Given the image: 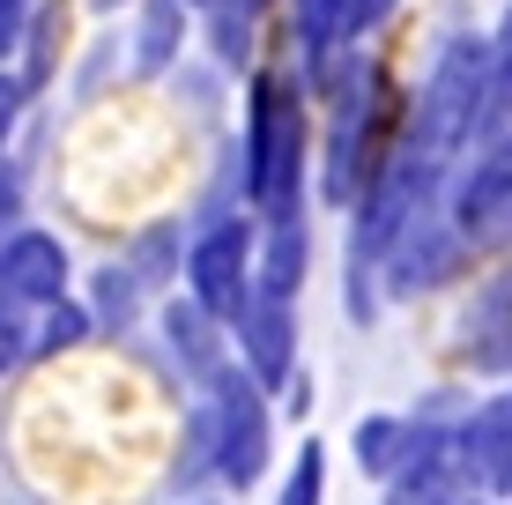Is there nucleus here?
<instances>
[{"label":"nucleus","mask_w":512,"mask_h":505,"mask_svg":"<svg viewBox=\"0 0 512 505\" xmlns=\"http://www.w3.org/2000/svg\"><path fill=\"white\" fill-rule=\"evenodd\" d=\"M312 90L297 67H253L245 75V119H238V194L253 216L312 208Z\"/></svg>","instance_id":"f257e3e1"},{"label":"nucleus","mask_w":512,"mask_h":505,"mask_svg":"<svg viewBox=\"0 0 512 505\" xmlns=\"http://www.w3.org/2000/svg\"><path fill=\"white\" fill-rule=\"evenodd\" d=\"M483 134H498V119H490V38L483 30H453V38H438L431 67H423V90L409 104L401 142H416V149L453 164Z\"/></svg>","instance_id":"f03ea898"},{"label":"nucleus","mask_w":512,"mask_h":505,"mask_svg":"<svg viewBox=\"0 0 512 505\" xmlns=\"http://www.w3.org/2000/svg\"><path fill=\"white\" fill-rule=\"evenodd\" d=\"M208 409V454H216V483L223 491H253L260 476L275 468V394L260 387L245 364L216 372V387L201 394Z\"/></svg>","instance_id":"7ed1b4c3"},{"label":"nucleus","mask_w":512,"mask_h":505,"mask_svg":"<svg viewBox=\"0 0 512 505\" xmlns=\"http://www.w3.org/2000/svg\"><path fill=\"white\" fill-rule=\"evenodd\" d=\"M446 223L468 238L475 260L512 253V127L483 134L468 156H453L446 171Z\"/></svg>","instance_id":"20e7f679"},{"label":"nucleus","mask_w":512,"mask_h":505,"mask_svg":"<svg viewBox=\"0 0 512 505\" xmlns=\"http://www.w3.org/2000/svg\"><path fill=\"white\" fill-rule=\"evenodd\" d=\"M253 268H260V216L253 208H208V223L186 238V298L231 327L253 298Z\"/></svg>","instance_id":"39448f33"},{"label":"nucleus","mask_w":512,"mask_h":505,"mask_svg":"<svg viewBox=\"0 0 512 505\" xmlns=\"http://www.w3.org/2000/svg\"><path fill=\"white\" fill-rule=\"evenodd\" d=\"M468 268H475V253L446 223V201H438L431 216H416L409 231L394 238V253L379 260V290L386 298H438V290H453Z\"/></svg>","instance_id":"423d86ee"},{"label":"nucleus","mask_w":512,"mask_h":505,"mask_svg":"<svg viewBox=\"0 0 512 505\" xmlns=\"http://www.w3.org/2000/svg\"><path fill=\"white\" fill-rule=\"evenodd\" d=\"M453 357H461V372L512 387V253L490 260V275H475V290L461 298Z\"/></svg>","instance_id":"0eeeda50"},{"label":"nucleus","mask_w":512,"mask_h":505,"mask_svg":"<svg viewBox=\"0 0 512 505\" xmlns=\"http://www.w3.org/2000/svg\"><path fill=\"white\" fill-rule=\"evenodd\" d=\"M67 283H75V253H67L60 231H38V223H23V231L0 238V298L23 305V312H45L67 298Z\"/></svg>","instance_id":"6e6552de"},{"label":"nucleus","mask_w":512,"mask_h":505,"mask_svg":"<svg viewBox=\"0 0 512 505\" xmlns=\"http://www.w3.org/2000/svg\"><path fill=\"white\" fill-rule=\"evenodd\" d=\"M231 350H238V364L260 379L268 394H282L305 364H297V305L290 298H268V290H253L245 298V312L231 320Z\"/></svg>","instance_id":"1a4fd4ad"},{"label":"nucleus","mask_w":512,"mask_h":505,"mask_svg":"<svg viewBox=\"0 0 512 505\" xmlns=\"http://www.w3.org/2000/svg\"><path fill=\"white\" fill-rule=\"evenodd\" d=\"M156 335H164V350H171V364H179V379L186 387H216V372H231L238 364V350H231V327L216 320L208 305H193L186 290H171L164 305H156Z\"/></svg>","instance_id":"9d476101"},{"label":"nucleus","mask_w":512,"mask_h":505,"mask_svg":"<svg viewBox=\"0 0 512 505\" xmlns=\"http://www.w3.org/2000/svg\"><path fill=\"white\" fill-rule=\"evenodd\" d=\"M453 446H461V468L483 498H505L512 491V387H490L475 394L453 424Z\"/></svg>","instance_id":"9b49d317"},{"label":"nucleus","mask_w":512,"mask_h":505,"mask_svg":"<svg viewBox=\"0 0 512 505\" xmlns=\"http://www.w3.org/2000/svg\"><path fill=\"white\" fill-rule=\"evenodd\" d=\"M193 0H134V30H127V60L141 82H164L186 67V38H193Z\"/></svg>","instance_id":"f8f14e48"},{"label":"nucleus","mask_w":512,"mask_h":505,"mask_svg":"<svg viewBox=\"0 0 512 505\" xmlns=\"http://www.w3.org/2000/svg\"><path fill=\"white\" fill-rule=\"evenodd\" d=\"M305 275H312V208L260 216V268H253V290L297 305V298H305Z\"/></svg>","instance_id":"ddd939ff"},{"label":"nucleus","mask_w":512,"mask_h":505,"mask_svg":"<svg viewBox=\"0 0 512 505\" xmlns=\"http://www.w3.org/2000/svg\"><path fill=\"white\" fill-rule=\"evenodd\" d=\"M67 52H75V15H67V0H45L38 23H30V38H23V52H15V82L30 90V104L60 90Z\"/></svg>","instance_id":"4468645a"},{"label":"nucleus","mask_w":512,"mask_h":505,"mask_svg":"<svg viewBox=\"0 0 512 505\" xmlns=\"http://www.w3.org/2000/svg\"><path fill=\"white\" fill-rule=\"evenodd\" d=\"M90 320H97V335H134L141 327V312H149V283L127 268V260H104V268L90 275Z\"/></svg>","instance_id":"2eb2a0df"},{"label":"nucleus","mask_w":512,"mask_h":505,"mask_svg":"<svg viewBox=\"0 0 512 505\" xmlns=\"http://www.w3.org/2000/svg\"><path fill=\"white\" fill-rule=\"evenodd\" d=\"M349 454H357V468L372 483H394L401 454H409V416H394V409L357 416V424H349Z\"/></svg>","instance_id":"dca6fc26"},{"label":"nucleus","mask_w":512,"mask_h":505,"mask_svg":"<svg viewBox=\"0 0 512 505\" xmlns=\"http://www.w3.org/2000/svg\"><path fill=\"white\" fill-rule=\"evenodd\" d=\"M90 335H97V320H90V305H82V298H60V305L30 312V364L75 357V350H82Z\"/></svg>","instance_id":"f3484780"},{"label":"nucleus","mask_w":512,"mask_h":505,"mask_svg":"<svg viewBox=\"0 0 512 505\" xmlns=\"http://www.w3.org/2000/svg\"><path fill=\"white\" fill-rule=\"evenodd\" d=\"M127 268H134L149 290L186 283V231H179V223H156V231H141L134 246H127Z\"/></svg>","instance_id":"a211bd4d"},{"label":"nucleus","mask_w":512,"mask_h":505,"mask_svg":"<svg viewBox=\"0 0 512 505\" xmlns=\"http://www.w3.org/2000/svg\"><path fill=\"white\" fill-rule=\"evenodd\" d=\"M275 505H327V446L320 439H297V461L282 476Z\"/></svg>","instance_id":"6ab92c4d"},{"label":"nucleus","mask_w":512,"mask_h":505,"mask_svg":"<svg viewBox=\"0 0 512 505\" xmlns=\"http://www.w3.org/2000/svg\"><path fill=\"white\" fill-rule=\"evenodd\" d=\"M483 38H490V119L512 127V0L498 8V23H490Z\"/></svg>","instance_id":"aec40b11"},{"label":"nucleus","mask_w":512,"mask_h":505,"mask_svg":"<svg viewBox=\"0 0 512 505\" xmlns=\"http://www.w3.org/2000/svg\"><path fill=\"white\" fill-rule=\"evenodd\" d=\"M394 8H401V0H327V52H334V45L372 38V30H379Z\"/></svg>","instance_id":"412c9836"},{"label":"nucleus","mask_w":512,"mask_h":505,"mask_svg":"<svg viewBox=\"0 0 512 505\" xmlns=\"http://www.w3.org/2000/svg\"><path fill=\"white\" fill-rule=\"evenodd\" d=\"M23 112H30V90L15 82V67H0V164H15V134H23Z\"/></svg>","instance_id":"4be33fe9"},{"label":"nucleus","mask_w":512,"mask_h":505,"mask_svg":"<svg viewBox=\"0 0 512 505\" xmlns=\"http://www.w3.org/2000/svg\"><path fill=\"white\" fill-rule=\"evenodd\" d=\"M23 364H30V312L0 298V379L23 372Z\"/></svg>","instance_id":"5701e85b"},{"label":"nucleus","mask_w":512,"mask_h":505,"mask_svg":"<svg viewBox=\"0 0 512 505\" xmlns=\"http://www.w3.org/2000/svg\"><path fill=\"white\" fill-rule=\"evenodd\" d=\"M38 8H45V0H0V67H15V52H23Z\"/></svg>","instance_id":"b1692460"},{"label":"nucleus","mask_w":512,"mask_h":505,"mask_svg":"<svg viewBox=\"0 0 512 505\" xmlns=\"http://www.w3.org/2000/svg\"><path fill=\"white\" fill-rule=\"evenodd\" d=\"M275 402H282V416H297V424H305V409H312V372H297L290 387L275 394Z\"/></svg>","instance_id":"393cba45"},{"label":"nucleus","mask_w":512,"mask_h":505,"mask_svg":"<svg viewBox=\"0 0 512 505\" xmlns=\"http://www.w3.org/2000/svg\"><path fill=\"white\" fill-rule=\"evenodd\" d=\"M90 8H97V15H119V8H134V0H90Z\"/></svg>","instance_id":"a878e982"},{"label":"nucleus","mask_w":512,"mask_h":505,"mask_svg":"<svg viewBox=\"0 0 512 505\" xmlns=\"http://www.w3.org/2000/svg\"><path fill=\"white\" fill-rule=\"evenodd\" d=\"M461 505H505V498H483V491H475V498H461Z\"/></svg>","instance_id":"bb28decb"},{"label":"nucleus","mask_w":512,"mask_h":505,"mask_svg":"<svg viewBox=\"0 0 512 505\" xmlns=\"http://www.w3.org/2000/svg\"><path fill=\"white\" fill-rule=\"evenodd\" d=\"M186 505H223V498H186Z\"/></svg>","instance_id":"cd10ccee"},{"label":"nucleus","mask_w":512,"mask_h":505,"mask_svg":"<svg viewBox=\"0 0 512 505\" xmlns=\"http://www.w3.org/2000/svg\"><path fill=\"white\" fill-rule=\"evenodd\" d=\"M505 505H512V491H505Z\"/></svg>","instance_id":"c85d7f7f"},{"label":"nucleus","mask_w":512,"mask_h":505,"mask_svg":"<svg viewBox=\"0 0 512 505\" xmlns=\"http://www.w3.org/2000/svg\"><path fill=\"white\" fill-rule=\"evenodd\" d=\"M193 8H201V0H193Z\"/></svg>","instance_id":"c756f323"}]
</instances>
